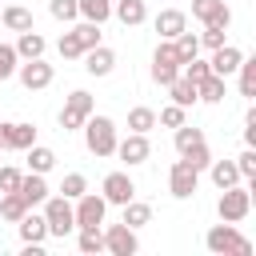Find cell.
<instances>
[{
  "instance_id": "obj_1",
  "label": "cell",
  "mask_w": 256,
  "mask_h": 256,
  "mask_svg": "<svg viewBox=\"0 0 256 256\" xmlns=\"http://www.w3.org/2000/svg\"><path fill=\"white\" fill-rule=\"evenodd\" d=\"M204 244H208V252H216V256H252V240H244L240 232H236V224H216V228H208V236H204Z\"/></svg>"
},
{
  "instance_id": "obj_2",
  "label": "cell",
  "mask_w": 256,
  "mask_h": 256,
  "mask_svg": "<svg viewBox=\"0 0 256 256\" xmlns=\"http://www.w3.org/2000/svg\"><path fill=\"white\" fill-rule=\"evenodd\" d=\"M80 128H84V144H88L92 156H112L116 152V124L108 116H88Z\"/></svg>"
},
{
  "instance_id": "obj_3",
  "label": "cell",
  "mask_w": 256,
  "mask_h": 256,
  "mask_svg": "<svg viewBox=\"0 0 256 256\" xmlns=\"http://www.w3.org/2000/svg\"><path fill=\"white\" fill-rule=\"evenodd\" d=\"M44 224H48V236H68L76 228V216H72V200L68 196H48L44 200Z\"/></svg>"
},
{
  "instance_id": "obj_4",
  "label": "cell",
  "mask_w": 256,
  "mask_h": 256,
  "mask_svg": "<svg viewBox=\"0 0 256 256\" xmlns=\"http://www.w3.org/2000/svg\"><path fill=\"white\" fill-rule=\"evenodd\" d=\"M216 212H220V220L240 224V220L252 212V192H248V188H240V184L220 188V204H216Z\"/></svg>"
},
{
  "instance_id": "obj_5",
  "label": "cell",
  "mask_w": 256,
  "mask_h": 256,
  "mask_svg": "<svg viewBox=\"0 0 256 256\" xmlns=\"http://www.w3.org/2000/svg\"><path fill=\"white\" fill-rule=\"evenodd\" d=\"M92 112H96L92 96H88L84 88H76V92H68V100H64V108H60V128H64V132H72V128H80Z\"/></svg>"
},
{
  "instance_id": "obj_6",
  "label": "cell",
  "mask_w": 256,
  "mask_h": 256,
  "mask_svg": "<svg viewBox=\"0 0 256 256\" xmlns=\"http://www.w3.org/2000/svg\"><path fill=\"white\" fill-rule=\"evenodd\" d=\"M104 212H108V200H104V196H96V192L76 196V208H72L76 228H100V224H104Z\"/></svg>"
},
{
  "instance_id": "obj_7",
  "label": "cell",
  "mask_w": 256,
  "mask_h": 256,
  "mask_svg": "<svg viewBox=\"0 0 256 256\" xmlns=\"http://www.w3.org/2000/svg\"><path fill=\"white\" fill-rule=\"evenodd\" d=\"M32 144H36V124H24V120L0 124V148L4 152H24Z\"/></svg>"
},
{
  "instance_id": "obj_8",
  "label": "cell",
  "mask_w": 256,
  "mask_h": 256,
  "mask_svg": "<svg viewBox=\"0 0 256 256\" xmlns=\"http://www.w3.org/2000/svg\"><path fill=\"white\" fill-rule=\"evenodd\" d=\"M196 184H200V172L180 156V160L172 164V172H168V188H172V196H176V200H188V196L196 192Z\"/></svg>"
},
{
  "instance_id": "obj_9",
  "label": "cell",
  "mask_w": 256,
  "mask_h": 256,
  "mask_svg": "<svg viewBox=\"0 0 256 256\" xmlns=\"http://www.w3.org/2000/svg\"><path fill=\"white\" fill-rule=\"evenodd\" d=\"M136 248H140V244H136V228H128L124 220L104 228V252H112V256H132Z\"/></svg>"
},
{
  "instance_id": "obj_10",
  "label": "cell",
  "mask_w": 256,
  "mask_h": 256,
  "mask_svg": "<svg viewBox=\"0 0 256 256\" xmlns=\"http://www.w3.org/2000/svg\"><path fill=\"white\" fill-rule=\"evenodd\" d=\"M16 76H20V84L28 88V92H40V88H48L52 84V64H44V56H36V60H28V64H16Z\"/></svg>"
},
{
  "instance_id": "obj_11",
  "label": "cell",
  "mask_w": 256,
  "mask_h": 256,
  "mask_svg": "<svg viewBox=\"0 0 256 256\" xmlns=\"http://www.w3.org/2000/svg\"><path fill=\"white\" fill-rule=\"evenodd\" d=\"M100 196H104L108 204H120V208H124V204L136 196V184H132L128 172H108L104 184H100Z\"/></svg>"
},
{
  "instance_id": "obj_12",
  "label": "cell",
  "mask_w": 256,
  "mask_h": 256,
  "mask_svg": "<svg viewBox=\"0 0 256 256\" xmlns=\"http://www.w3.org/2000/svg\"><path fill=\"white\" fill-rule=\"evenodd\" d=\"M192 16L204 28H228L232 24V12H228L224 0H192Z\"/></svg>"
},
{
  "instance_id": "obj_13",
  "label": "cell",
  "mask_w": 256,
  "mask_h": 256,
  "mask_svg": "<svg viewBox=\"0 0 256 256\" xmlns=\"http://www.w3.org/2000/svg\"><path fill=\"white\" fill-rule=\"evenodd\" d=\"M116 156L132 168V164H144L152 156V144H148V132H128V140H116Z\"/></svg>"
},
{
  "instance_id": "obj_14",
  "label": "cell",
  "mask_w": 256,
  "mask_h": 256,
  "mask_svg": "<svg viewBox=\"0 0 256 256\" xmlns=\"http://www.w3.org/2000/svg\"><path fill=\"white\" fill-rule=\"evenodd\" d=\"M112 68H116V52H112V48L96 44V48L84 52V72H88V76H108Z\"/></svg>"
},
{
  "instance_id": "obj_15",
  "label": "cell",
  "mask_w": 256,
  "mask_h": 256,
  "mask_svg": "<svg viewBox=\"0 0 256 256\" xmlns=\"http://www.w3.org/2000/svg\"><path fill=\"white\" fill-rule=\"evenodd\" d=\"M240 60H244V52H240V48H232V44H220V48H212V60H208V68H212L216 76H232V72L240 68Z\"/></svg>"
},
{
  "instance_id": "obj_16",
  "label": "cell",
  "mask_w": 256,
  "mask_h": 256,
  "mask_svg": "<svg viewBox=\"0 0 256 256\" xmlns=\"http://www.w3.org/2000/svg\"><path fill=\"white\" fill-rule=\"evenodd\" d=\"M184 28H188V16H184L180 8H164V12L156 16V32H160V40H176Z\"/></svg>"
},
{
  "instance_id": "obj_17",
  "label": "cell",
  "mask_w": 256,
  "mask_h": 256,
  "mask_svg": "<svg viewBox=\"0 0 256 256\" xmlns=\"http://www.w3.org/2000/svg\"><path fill=\"white\" fill-rule=\"evenodd\" d=\"M16 224H20V240H24V244H44V240H48V224H44V216H36L32 208H28Z\"/></svg>"
},
{
  "instance_id": "obj_18",
  "label": "cell",
  "mask_w": 256,
  "mask_h": 256,
  "mask_svg": "<svg viewBox=\"0 0 256 256\" xmlns=\"http://www.w3.org/2000/svg\"><path fill=\"white\" fill-rule=\"evenodd\" d=\"M16 192L24 196V204H28V208L48 200V184H44V176H40V172H28V176H20V188H16Z\"/></svg>"
},
{
  "instance_id": "obj_19",
  "label": "cell",
  "mask_w": 256,
  "mask_h": 256,
  "mask_svg": "<svg viewBox=\"0 0 256 256\" xmlns=\"http://www.w3.org/2000/svg\"><path fill=\"white\" fill-rule=\"evenodd\" d=\"M112 12H116V20H120L124 28H136V24H144V20H148L144 0H116V4H112Z\"/></svg>"
},
{
  "instance_id": "obj_20",
  "label": "cell",
  "mask_w": 256,
  "mask_h": 256,
  "mask_svg": "<svg viewBox=\"0 0 256 256\" xmlns=\"http://www.w3.org/2000/svg\"><path fill=\"white\" fill-rule=\"evenodd\" d=\"M12 48H16V56L36 60V56H44V48H48V44H44V36H40L36 28H28V32H20V40H16Z\"/></svg>"
},
{
  "instance_id": "obj_21",
  "label": "cell",
  "mask_w": 256,
  "mask_h": 256,
  "mask_svg": "<svg viewBox=\"0 0 256 256\" xmlns=\"http://www.w3.org/2000/svg\"><path fill=\"white\" fill-rule=\"evenodd\" d=\"M0 24L12 28V32H28V28H32V12H28L24 4H8V8L0 12Z\"/></svg>"
},
{
  "instance_id": "obj_22",
  "label": "cell",
  "mask_w": 256,
  "mask_h": 256,
  "mask_svg": "<svg viewBox=\"0 0 256 256\" xmlns=\"http://www.w3.org/2000/svg\"><path fill=\"white\" fill-rule=\"evenodd\" d=\"M208 172H212V184H216V188H232V184H240L236 160H212V164H208Z\"/></svg>"
},
{
  "instance_id": "obj_23",
  "label": "cell",
  "mask_w": 256,
  "mask_h": 256,
  "mask_svg": "<svg viewBox=\"0 0 256 256\" xmlns=\"http://www.w3.org/2000/svg\"><path fill=\"white\" fill-rule=\"evenodd\" d=\"M224 96H228V92H224V76H216V72L196 84V100H204V104H220Z\"/></svg>"
},
{
  "instance_id": "obj_24",
  "label": "cell",
  "mask_w": 256,
  "mask_h": 256,
  "mask_svg": "<svg viewBox=\"0 0 256 256\" xmlns=\"http://www.w3.org/2000/svg\"><path fill=\"white\" fill-rule=\"evenodd\" d=\"M28 152V172H52V164H56V152L52 148H44V144H32V148H24Z\"/></svg>"
},
{
  "instance_id": "obj_25",
  "label": "cell",
  "mask_w": 256,
  "mask_h": 256,
  "mask_svg": "<svg viewBox=\"0 0 256 256\" xmlns=\"http://www.w3.org/2000/svg\"><path fill=\"white\" fill-rule=\"evenodd\" d=\"M76 8H80V16L92 20V24H104V20L112 16V0H76Z\"/></svg>"
},
{
  "instance_id": "obj_26",
  "label": "cell",
  "mask_w": 256,
  "mask_h": 256,
  "mask_svg": "<svg viewBox=\"0 0 256 256\" xmlns=\"http://www.w3.org/2000/svg\"><path fill=\"white\" fill-rule=\"evenodd\" d=\"M168 92H172V104H180V108H192V104H196V84L184 80V76H176V80L168 84Z\"/></svg>"
},
{
  "instance_id": "obj_27",
  "label": "cell",
  "mask_w": 256,
  "mask_h": 256,
  "mask_svg": "<svg viewBox=\"0 0 256 256\" xmlns=\"http://www.w3.org/2000/svg\"><path fill=\"white\" fill-rule=\"evenodd\" d=\"M24 212H28V204H24V196H20V192H0V216H4V220H12V224H16Z\"/></svg>"
},
{
  "instance_id": "obj_28",
  "label": "cell",
  "mask_w": 256,
  "mask_h": 256,
  "mask_svg": "<svg viewBox=\"0 0 256 256\" xmlns=\"http://www.w3.org/2000/svg\"><path fill=\"white\" fill-rule=\"evenodd\" d=\"M148 220H152V208H148V204H140V200L132 196V200L124 204V224H128V228H144Z\"/></svg>"
},
{
  "instance_id": "obj_29",
  "label": "cell",
  "mask_w": 256,
  "mask_h": 256,
  "mask_svg": "<svg viewBox=\"0 0 256 256\" xmlns=\"http://www.w3.org/2000/svg\"><path fill=\"white\" fill-rule=\"evenodd\" d=\"M172 44H176V56H180V64H188L192 56H200V36H192L188 28H184V32H180Z\"/></svg>"
},
{
  "instance_id": "obj_30",
  "label": "cell",
  "mask_w": 256,
  "mask_h": 256,
  "mask_svg": "<svg viewBox=\"0 0 256 256\" xmlns=\"http://www.w3.org/2000/svg\"><path fill=\"white\" fill-rule=\"evenodd\" d=\"M128 128H132V132H148V128H156V112L144 108V104L132 108V112H128Z\"/></svg>"
},
{
  "instance_id": "obj_31",
  "label": "cell",
  "mask_w": 256,
  "mask_h": 256,
  "mask_svg": "<svg viewBox=\"0 0 256 256\" xmlns=\"http://www.w3.org/2000/svg\"><path fill=\"white\" fill-rule=\"evenodd\" d=\"M180 76H184V80H192V84H200V80H208V76H212V68H208V60L192 56V60L180 68Z\"/></svg>"
},
{
  "instance_id": "obj_32",
  "label": "cell",
  "mask_w": 256,
  "mask_h": 256,
  "mask_svg": "<svg viewBox=\"0 0 256 256\" xmlns=\"http://www.w3.org/2000/svg\"><path fill=\"white\" fill-rule=\"evenodd\" d=\"M240 96H256V60H240Z\"/></svg>"
},
{
  "instance_id": "obj_33",
  "label": "cell",
  "mask_w": 256,
  "mask_h": 256,
  "mask_svg": "<svg viewBox=\"0 0 256 256\" xmlns=\"http://www.w3.org/2000/svg\"><path fill=\"white\" fill-rule=\"evenodd\" d=\"M180 156H184L196 172H204V168L212 164V152H208V144H204V140H200V144H192V148H188V152H180Z\"/></svg>"
},
{
  "instance_id": "obj_34",
  "label": "cell",
  "mask_w": 256,
  "mask_h": 256,
  "mask_svg": "<svg viewBox=\"0 0 256 256\" xmlns=\"http://www.w3.org/2000/svg\"><path fill=\"white\" fill-rule=\"evenodd\" d=\"M80 252H84V256L104 252V232H100V228H80Z\"/></svg>"
},
{
  "instance_id": "obj_35",
  "label": "cell",
  "mask_w": 256,
  "mask_h": 256,
  "mask_svg": "<svg viewBox=\"0 0 256 256\" xmlns=\"http://www.w3.org/2000/svg\"><path fill=\"white\" fill-rule=\"evenodd\" d=\"M84 192H88V180H84L80 172H68V176H64V184H60V196L76 200V196H84Z\"/></svg>"
},
{
  "instance_id": "obj_36",
  "label": "cell",
  "mask_w": 256,
  "mask_h": 256,
  "mask_svg": "<svg viewBox=\"0 0 256 256\" xmlns=\"http://www.w3.org/2000/svg\"><path fill=\"white\" fill-rule=\"evenodd\" d=\"M72 32H76V36H80V44H84V52H88V48H96V44H100V24H92V20H84V24H76V28H72Z\"/></svg>"
},
{
  "instance_id": "obj_37",
  "label": "cell",
  "mask_w": 256,
  "mask_h": 256,
  "mask_svg": "<svg viewBox=\"0 0 256 256\" xmlns=\"http://www.w3.org/2000/svg\"><path fill=\"white\" fill-rule=\"evenodd\" d=\"M56 48H60V56H64V60H76V56H84V44H80V36H76V32H64Z\"/></svg>"
},
{
  "instance_id": "obj_38",
  "label": "cell",
  "mask_w": 256,
  "mask_h": 256,
  "mask_svg": "<svg viewBox=\"0 0 256 256\" xmlns=\"http://www.w3.org/2000/svg\"><path fill=\"white\" fill-rule=\"evenodd\" d=\"M200 140H204V132H200V128H188V124H180V128H176V152H188V148H192V144H200Z\"/></svg>"
},
{
  "instance_id": "obj_39",
  "label": "cell",
  "mask_w": 256,
  "mask_h": 256,
  "mask_svg": "<svg viewBox=\"0 0 256 256\" xmlns=\"http://www.w3.org/2000/svg\"><path fill=\"white\" fill-rule=\"evenodd\" d=\"M236 172H240V180H252L256 176V148H244L236 156Z\"/></svg>"
},
{
  "instance_id": "obj_40",
  "label": "cell",
  "mask_w": 256,
  "mask_h": 256,
  "mask_svg": "<svg viewBox=\"0 0 256 256\" xmlns=\"http://www.w3.org/2000/svg\"><path fill=\"white\" fill-rule=\"evenodd\" d=\"M48 12H52L56 20H76V16H80L76 0H48Z\"/></svg>"
},
{
  "instance_id": "obj_41",
  "label": "cell",
  "mask_w": 256,
  "mask_h": 256,
  "mask_svg": "<svg viewBox=\"0 0 256 256\" xmlns=\"http://www.w3.org/2000/svg\"><path fill=\"white\" fill-rule=\"evenodd\" d=\"M176 76H180V64H156V60H152V80H156V84L168 88Z\"/></svg>"
},
{
  "instance_id": "obj_42",
  "label": "cell",
  "mask_w": 256,
  "mask_h": 256,
  "mask_svg": "<svg viewBox=\"0 0 256 256\" xmlns=\"http://www.w3.org/2000/svg\"><path fill=\"white\" fill-rule=\"evenodd\" d=\"M16 60H20L16 48H12V44H0V80H8V76L16 72Z\"/></svg>"
},
{
  "instance_id": "obj_43",
  "label": "cell",
  "mask_w": 256,
  "mask_h": 256,
  "mask_svg": "<svg viewBox=\"0 0 256 256\" xmlns=\"http://www.w3.org/2000/svg\"><path fill=\"white\" fill-rule=\"evenodd\" d=\"M160 124H164V128H180V124H184V108H180V104H168V108L160 112Z\"/></svg>"
},
{
  "instance_id": "obj_44",
  "label": "cell",
  "mask_w": 256,
  "mask_h": 256,
  "mask_svg": "<svg viewBox=\"0 0 256 256\" xmlns=\"http://www.w3.org/2000/svg\"><path fill=\"white\" fill-rule=\"evenodd\" d=\"M20 176L24 172H16V168H0V192H16L20 188Z\"/></svg>"
},
{
  "instance_id": "obj_45",
  "label": "cell",
  "mask_w": 256,
  "mask_h": 256,
  "mask_svg": "<svg viewBox=\"0 0 256 256\" xmlns=\"http://www.w3.org/2000/svg\"><path fill=\"white\" fill-rule=\"evenodd\" d=\"M224 44V28H204L200 32V48H220Z\"/></svg>"
}]
</instances>
